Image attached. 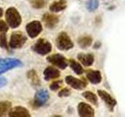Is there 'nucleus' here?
Segmentation results:
<instances>
[{
    "label": "nucleus",
    "instance_id": "f257e3e1",
    "mask_svg": "<svg viewBox=\"0 0 125 117\" xmlns=\"http://www.w3.org/2000/svg\"><path fill=\"white\" fill-rule=\"evenodd\" d=\"M6 20L11 28H17L21 25L22 18L18 10L14 7L8 8L6 11Z\"/></svg>",
    "mask_w": 125,
    "mask_h": 117
},
{
    "label": "nucleus",
    "instance_id": "f03ea898",
    "mask_svg": "<svg viewBox=\"0 0 125 117\" xmlns=\"http://www.w3.org/2000/svg\"><path fill=\"white\" fill-rule=\"evenodd\" d=\"M32 50L41 56H45L52 51V44L45 38H40L32 46Z\"/></svg>",
    "mask_w": 125,
    "mask_h": 117
},
{
    "label": "nucleus",
    "instance_id": "7ed1b4c3",
    "mask_svg": "<svg viewBox=\"0 0 125 117\" xmlns=\"http://www.w3.org/2000/svg\"><path fill=\"white\" fill-rule=\"evenodd\" d=\"M56 47L59 50L67 51L73 48V43L66 32H61L56 38Z\"/></svg>",
    "mask_w": 125,
    "mask_h": 117
},
{
    "label": "nucleus",
    "instance_id": "20e7f679",
    "mask_svg": "<svg viewBox=\"0 0 125 117\" xmlns=\"http://www.w3.org/2000/svg\"><path fill=\"white\" fill-rule=\"evenodd\" d=\"M27 41V37L21 31L13 32L11 34L9 47L11 49H21Z\"/></svg>",
    "mask_w": 125,
    "mask_h": 117
},
{
    "label": "nucleus",
    "instance_id": "39448f33",
    "mask_svg": "<svg viewBox=\"0 0 125 117\" xmlns=\"http://www.w3.org/2000/svg\"><path fill=\"white\" fill-rule=\"evenodd\" d=\"M49 98V95L48 91L45 89H41L35 94L34 100L32 101V105L34 108H40L44 106Z\"/></svg>",
    "mask_w": 125,
    "mask_h": 117
},
{
    "label": "nucleus",
    "instance_id": "423d86ee",
    "mask_svg": "<svg viewBox=\"0 0 125 117\" xmlns=\"http://www.w3.org/2000/svg\"><path fill=\"white\" fill-rule=\"evenodd\" d=\"M23 65V62L17 58H0V69L5 70L6 72L17 67H21Z\"/></svg>",
    "mask_w": 125,
    "mask_h": 117
},
{
    "label": "nucleus",
    "instance_id": "0eeeda50",
    "mask_svg": "<svg viewBox=\"0 0 125 117\" xmlns=\"http://www.w3.org/2000/svg\"><path fill=\"white\" fill-rule=\"evenodd\" d=\"M26 30L28 36L31 38L38 37L42 31V23L38 20H34L26 25Z\"/></svg>",
    "mask_w": 125,
    "mask_h": 117
},
{
    "label": "nucleus",
    "instance_id": "6e6552de",
    "mask_svg": "<svg viewBox=\"0 0 125 117\" xmlns=\"http://www.w3.org/2000/svg\"><path fill=\"white\" fill-rule=\"evenodd\" d=\"M47 61L61 69H66L68 66L66 58L61 54H53L52 56H49L47 58Z\"/></svg>",
    "mask_w": 125,
    "mask_h": 117
},
{
    "label": "nucleus",
    "instance_id": "1a4fd4ad",
    "mask_svg": "<svg viewBox=\"0 0 125 117\" xmlns=\"http://www.w3.org/2000/svg\"><path fill=\"white\" fill-rule=\"evenodd\" d=\"M65 81L69 86H70L72 88L75 89V90H79L80 91V90H83L87 87V83H86V81H84L83 80L77 79V78H75L70 75L66 77Z\"/></svg>",
    "mask_w": 125,
    "mask_h": 117
},
{
    "label": "nucleus",
    "instance_id": "9d476101",
    "mask_svg": "<svg viewBox=\"0 0 125 117\" xmlns=\"http://www.w3.org/2000/svg\"><path fill=\"white\" fill-rule=\"evenodd\" d=\"M78 115L81 117H93L95 116V110L88 103L81 102L77 106Z\"/></svg>",
    "mask_w": 125,
    "mask_h": 117
},
{
    "label": "nucleus",
    "instance_id": "9b49d317",
    "mask_svg": "<svg viewBox=\"0 0 125 117\" xmlns=\"http://www.w3.org/2000/svg\"><path fill=\"white\" fill-rule=\"evenodd\" d=\"M98 95L101 98V99L104 101L105 104L106 105V106L109 110L113 111V108L116 105V101L108 92L103 91V90H99L98 91Z\"/></svg>",
    "mask_w": 125,
    "mask_h": 117
},
{
    "label": "nucleus",
    "instance_id": "f8f14e48",
    "mask_svg": "<svg viewBox=\"0 0 125 117\" xmlns=\"http://www.w3.org/2000/svg\"><path fill=\"white\" fill-rule=\"evenodd\" d=\"M42 21L47 28H54L59 23V17L56 15L52 13H45L42 17Z\"/></svg>",
    "mask_w": 125,
    "mask_h": 117
},
{
    "label": "nucleus",
    "instance_id": "ddd939ff",
    "mask_svg": "<svg viewBox=\"0 0 125 117\" xmlns=\"http://www.w3.org/2000/svg\"><path fill=\"white\" fill-rule=\"evenodd\" d=\"M9 116L10 117H30V112L25 107L16 106L11 108L9 112Z\"/></svg>",
    "mask_w": 125,
    "mask_h": 117
},
{
    "label": "nucleus",
    "instance_id": "4468645a",
    "mask_svg": "<svg viewBox=\"0 0 125 117\" xmlns=\"http://www.w3.org/2000/svg\"><path fill=\"white\" fill-rule=\"evenodd\" d=\"M86 77L92 84H99L102 81V74L99 70L88 69L86 72Z\"/></svg>",
    "mask_w": 125,
    "mask_h": 117
},
{
    "label": "nucleus",
    "instance_id": "2eb2a0df",
    "mask_svg": "<svg viewBox=\"0 0 125 117\" xmlns=\"http://www.w3.org/2000/svg\"><path fill=\"white\" fill-rule=\"evenodd\" d=\"M60 76V70L54 68L53 66H48V67L45 68L44 71V78L46 81L56 79Z\"/></svg>",
    "mask_w": 125,
    "mask_h": 117
},
{
    "label": "nucleus",
    "instance_id": "dca6fc26",
    "mask_svg": "<svg viewBox=\"0 0 125 117\" xmlns=\"http://www.w3.org/2000/svg\"><path fill=\"white\" fill-rule=\"evenodd\" d=\"M77 59L84 66H90L93 64L94 61H95V58L91 53H79L77 55Z\"/></svg>",
    "mask_w": 125,
    "mask_h": 117
},
{
    "label": "nucleus",
    "instance_id": "f3484780",
    "mask_svg": "<svg viewBox=\"0 0 125 117\" xmlns=\"http://www.w3.org/2000/svg\"><path fill=\"white\" fill-rule=\"evenodd\" d=\"M66 8V0H59V1L52 2L49 6V10L52 13H59V12L64 10Z\"/></svg>",
    "mask_w": 125,
    "mask_h": 117
},
{
    "label": "nucleus",
    "instance_id": "a211bd4d",
    "mask_svg": "<svg viewBox=\"0 0 125 117\" xmlns=\"http://www.w3.org/2000/svg\"><path fill=\"white\" fill-rule=\"evenodd\" d=\"M27 77L31 80V83L34 87L36 88V87H38V86H40L41 84L40 79H39L37 72L35 71L34 69L29 70V71L27 73Z\"/></svg>",
    "mask_w": 125,
    "mask_h": 117
},
{
    "label": "nucleus",
    "instance_id": "6ab92c4d",
    "mask_svg": "<svg viewBox=\"0 0 125 117\" xmlns=\"http://www.w3.org/2000/svg\"><path fill=\"white\" fill-rule=\"evenodd\" d=\"M77 43L81 49H87L88 47L92 45V38L88 36V35H85V36H82L78 38Z\"/></svg>",
    "mask_w": 125,
    "mask_h": 117
},
{
    "label": "nucleus",
    "instance_id": "aec40b11",
    "mask_svg": "<svg viewBox=\"0 0 125 117\" xmlns=\"http://www.w3.org/2000/svg\"><path fill=\"white\" fill-rule=\"evenodd\" d=\"M70 66V68L73 69V71L77 75H81L82 73H84V69L81 66V65L77 62V61L73 60V59H70L69 60V63Z\"/></svg>",
    "mask_w": 125,
    "mask_h": 117
},
{
    "label": "nucleus",
    "instance_id": "412c9836",
    "mask_svg": "<svg viewBox=\"0 0 125 117\" xmlns=\"http://www.w3.org/2000/svg\"><path fill=\"white\" fill-rule=\"evenodd\" d=\"M82 96H83L88 101H89L91 104L95 105V106L98 105V98L93 92L86 91L82 93Z\"/></svg>",
    "mask_w": 125,
    "mask_h": 117
},
{
    "label": "nucleus",
    "instance_id": "4be33fe9",
    "mask_svg": "<svg viewBox=\"0 0 125 117\" xmlns=\"http://www.w3.org/2000/svg\"><path fill=\"white\" fill-rule=\"evenodd\" d=\"M12 107V103L9 101H0V116H5L7 112H9Z\"/></svg>",
    "mask_w": 125,
    "mask_h": 117
},
{
    "label": "nucleus",
    "instance_id": "5701e85b",
    "mask_svg": "<svg viewBox=\"0 0 125 117\" xmlns=\"http://www.w3.org/2000/svg\"><path fill=\"white\" fill-rule=\"evenodd\" d=\"M99 2L98 0H89L87 2V9L90 12L95 11L99 8Z\"/></svg>",
    "mask_w": 125,
    "mask_h": 117
},
{
    "label": "nucleus",
    "instance_id": "b1692460",
    "mask_svg": "<svg viewBox=\"0 0 125 117\" xmlns=\"http://www.w3.org/2000/svg\"><path fill=\"white\" fill-rule=\"evenodd\" d=\"M46 2L45 0H32L31 1V5L34 9H42L45 6Z\"/></svg>",
    "mask_w": 125,
    "mask_h": 117
},
{
    "label": "nucleus",
    "instance_id": "393cba45",
    "mask_svg": "<svg viewBox=\"0 0 125 117\" xmlns=\"http://www.w3.org/2000/svg\"><path fill=\"white\" fill-rule=\"evenodd\" d=\"M0 47L2 49L9 50V45L7 44V39L6 33L0 34Z\"/></svg>",
    "mask_w": 125,
    "mask_h": 117
},
{
    "label": "nucleus",
    "instance_id": "a878e982",
    "mask_svg": "<svg viewBox=\"0 0 125 117\" xmlns=\"http://www.w3.org/2000/svg\"><path fill=\"white\" fill-rule=\"evenodd\" d=\"M62 84V80L54 81V82H52V83L50 84L49 88H50L51 90H52V91H56L57 90H59V89H60V88H61Z\"/></svg>",
    "mask_w": 125,
    "mask_h": 117
},
{
    "label": "nucleus",
    "instance_id": "bb28decb",
    "mask_svg": "<svg viewBox=\"0 0 125 117\" xmlns=\"http://www.w3.org/2000/svg\"><path fill=\"white\" fill-rule=\"evenodd\" d=\"M70 94H71V91H70V89H68V88H63V89H62L60 92H59L58 96L60 97V98L68 97V96L70 95Z\"/></svg>",
    "mask_w": 125,
    "mask_h": 117
},
{
    "label": "nucleus",
    "instance_id": "cd10ccee",
    "mask_svg": "<svg viewBox=\"0 0 125 117\" xmlns=\"http://www.w3.org/2000/svg\"><path fill=\"white\" fill-rule=\"evenodd\" d=\"M9 30V27L3 20H0V34L6 33Z\"/></svg>",
    "mask_w": 125,
    "mask_h": 117
},
{
    "label": "nucleus",
    "instance_id": "c85d7f7f",
    "mask_svg": "<svg viewBox=\"0 0 125 117\" xmlns=\"http://www.w3.org/2000/svg\"><path fill=\"white\" fill-rule=\"evenodd\" d=\"M7 83H8V80L6 78H5V77L0 78V88L5 87V86L7 84Z\"/></svg>",
    "mask_w": 125,
    "mask_h": 117
},
{
    "label": "nucleus",
    "instance_id": "c756f323",
    "mask_svg": "<svg viewBox=\"0 0 125 117\" xmlns=\"http://www.w3.org/2000/svg\"><path fill=\"white\" fill-rule=\"evenodd\" d=\"M100 46H101V43L100 42H96L95 45H94V48L95 49H99L100 48Z\"/></svg>",
    "mask_w": 125,
    "mask_h": 117
},
{
    "label": "nucleus",
    "instance_id": "7c9ffc66",
    "mask_svg": "<svg viewBox=\"0 0 125 117\" xmlns=\"http://www.w3.org/2000/svg\"><path fill=\"white\" fill-rule=\"evenodd\" d=\"M2 15H3V10L0 7V18L2 17Z\"/></svg>",
    "mask_w": 125,
    "mask_h": 117
},
{
    "label": "nucleus",
    "instance_id": "2f4dec72",
    "mask_svg": "<svg viewBox=\"0 0 125 117\" xmlns=\"http://www.w3.org/2000/svg\"><path fill=\"white\" fill-rule=\"evenodd\" d=\"M5 72H6L5 70H1V69H0V76H1L2 74V73H4Z\"/></svg>",
    "mask_w": 125,
    "mask_h": 117
}]
</instances>
